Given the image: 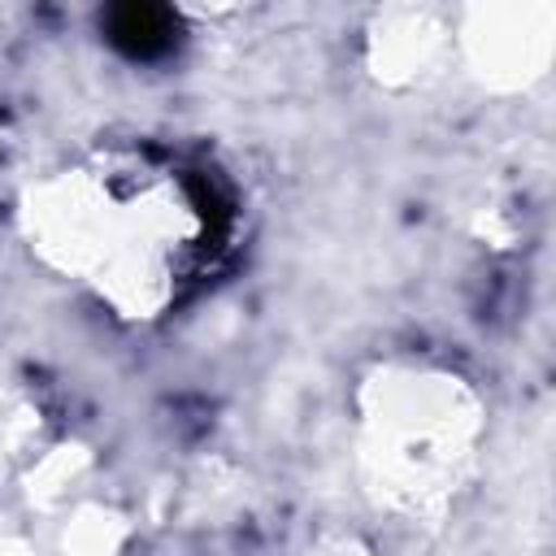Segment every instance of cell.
<instances>
[{
	"mask_svg": "<svg viewBox=\"0 0 556 556\" xmlns=\"http://www.w3.org/2000/svg\"><path fill=\"white\" fill-rule=\"evenodd\" d=\"M52 222V252L135 313L161 308L217 252L226 208L213 178L126 161L87 169Z\"/></svg>",
	"mask_w": 556,
	"mask_h": 556,
	"instance_id": "1",
	"label": "cell"
},
{
	"mask_svg": "<svg viewBox=\"0 0 556 556\" xmlns=\"http://www.w3.org/2000/svg\"><path fill=\"white\" fill-rule=\"evenodd\" d=\"M104 30H109V43L122 48L126 56L152 61V56L174 48L178 17L169 9H161V4H117V9H109Z\"/></svg>",
	"mask_w": 556,
	"mask_h": 556,
	"instance_id": "2",
	"label": "cell"
}]
</instances>
